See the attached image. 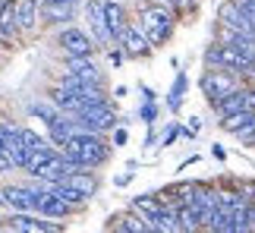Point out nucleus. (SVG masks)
Listing matches in <instances>:
<instances>
[{
    "instance_id": "obj_40",
    "label": "nucleus",
    "mask_w": 255,
    "mask_h": 233,
    "mask_svg": "<svg viewBox=\"0 0 255 233\" xmlns=\"http://www.w3.org/2000/svg\"><path fill=\"white\" fill-rule=\"evenodd\" d=\"M3 139H6V123H0V145H3Z\"/></svg>"
},
{
    "instance_id": "obj_17",
    "label": "nucleus",
    "mask_w": 255,
    "mask_h": 233,
    "mask_svg": "<svg viewBox=\"0 0 255 233\" xmlns=\"http://www.w3.org/2000/svg\"><path fill=\"white\" fill-rule=\"evenodd\" d=\"M148 224H151L154 233H180V215H176L173 208L164 205L158 215H151V218H148Z\"/></svg>"
},
{
    "instance_id": "obj_14",
    "label": "nucleus",
    "mask_w": 255,
    "mask_h": 233,
    "mask_svg": "<svg viewBox=\"0 0 255 233\" xmlns=\"http://www.w3.org/2000/svg\"><path fill=\"white\" fill-rule=\"evenodd\" d=\"M66 73H76V76H79V79H85V82H101V85H104L101 70L95 66L92 54H88V57H66Z\"/></svg>"
},
{
    "instance_id": "obj_20",
    "label": "nucleus",
    "mask_w": 255,
    "mask_h": 233,
    "mask_svg": "<svg viewBox=\"0 0 255 233\" xmlns=\"http://www.w3.org/2000/svg\"><path fill=\"white\" fill-rule=\"evenodd\" d=\"M73 211V205H66L60 196H54V192H44L41 196V205H38V215L44 218H66Z\"/></svg>"
},
{
    "instance_id": "obj_6",
    "label": "nucleus",
    "mask_w": 255,
    "mask_h": 233,
    "mask_svg": "<svg viewBox=\"0 0 255 233\" xmlns=\"http://www.w3.org/2000/svg\"><path fill=\"white\" fill-rule=\"evenodd\" d=\"M57 44L63 47L66 57H88L95 51V38L88 32H82V28H76V25H66L60 32V38H57Z\"/></svg>"
},
{
    "instance_id": "obj_8",
    "label": "nucleus",
    "mask_w": 255,
    "mask_h": 233,
    "mask_svg": "<svg viewBox=\"0 0 255 233\" xmlns=\"http://www.w3.org/2000/svg\"><path fill=\"white\" fill-rule=\"evenodd\" d=\"M41 196H44L41 186H32V189L28 186H6L3 189V199H6V205L13 211H38Z\"/></svg>"
},
{
    "instance_id": "obj_4",
    "label": "nucleus",
    "mask_w": 255,
    "mask_h": 233,
    "mask_svg": "<svg viewBox=\"0 0 255 233\" xmlns=\"http://www.w3.org/2000/svg\"><path fill=\"white\" fill-rule=\"evenodd\" d=\"M252 57L249 54H243L240 47H233V44H221V41H214L205 47V66H221V70H233V73H240V76H246V70H252Z\"/></svg>"
},
{
    "instance_id": "obj_33",
    "label": "nucleus",
    "mask_w": 255,
    "mask_h": 233,
    "mask_svg": "<svg viewBox=\"0 0 255 233\" xmlns=\"http://www.w3.org/2000/svg\"><path fill=\"white\" fill-rule=\"evenodd\" d=\"M135 177V167H126V173H120V177H114V186H126Z\"/></svg>"
},
{
    "instance_id": "obj_32",
    "label": "nucleus",
    "mask_w": 255,
    "mask_h": 233,
    "mask_svg": "<svg viewBox=\"0 0 255 233\" xmlns=\"http://www.w3.org/2000/svg\"><path fill=\"white\" fill-rule=\"evenodd\" d=\"M126 139H129V132H126L123 126H120V129H114V148H123Z\"/></svg>"
},
{
    "instance_id": "obj_39",
    "label": "nucleus",
    "mask_w": 255,
    "mask_h": 233,
    "mask_svg": "<svg viewBox=\"0 0 255 233\" xmlns=\"http://www.w3.org/2000/svg\"><path fill=\"white\" fill-rule=\"evenodd\" d=\"M114 98H126V85H117V89H114Z\"/></svg>"
},
{
    "instance_id": "obj_25",
    "label": "nucleus",
    "mask_w": 255,
    "mask_h": 233,
    "mask_svg": "<svg viewBox=\"0 0 255 233\" xmlns=\"http://www.w3.org/2000/svg\"><path fill=\"white\" fill-rule=\"evenodd\" d=\"M252 114H255V111H237V114L224 116V120H218V123H221V129H224V132H230V135H233V132L240 129V126H246V123H249V116H252Z\"/></svg>"
},
{
    "instance_id": "obj_12",
    "label": "nucleus",
    "mask_w": 255,
    "mask_h": 233,
    "mask_svg": "<svg viewBox=\"0 0 255 233\" xmlns=\"http://www.w3.org/2000/svg\"><path fill=\"white\" fill-rule=\"evenodd\" d=\"M211 108H214V114H218L221 120L230 116V114H237V111H249V85L243 82L237 92H230L227 98H221L218 104H211Z\"/></svg>"
},
{
    "instance_id": "obj_27",
    "label": "nucleus",
    "mask_w": 255,
    "mask_h": 233,
    "mask_svg": "<svg viewBox=\"0 0 255 233\" xmlns=\"http://www.w3.org/2000/svg\"><path fill=\"white\" fill-rule=\"evenodd\" d=\"M19 135H22V142L28 145V151H38V148H44V145H47L44 135H38L35 129H28V126H19Z\"/></svg>"
},
{
    "instance_id": "obj_36",
    "label": "nucleus",
    "mask_w": 255,
    "mask_h": 233,
    "mask_svg": "<svg viewBox=\"0 0 255 233\" xmlns=\"http://www.w3.org/2000/svg\"><path fill=\"white\" fill-rule=\"evenodd\" d=\"M139 89H142V98L145 101H158V92H154V89H148V85H139Z\"/></svg>"
},
{
    "instance_id": "obj_34",
    "label": "nucleus",
    "mask_w": 255,
    "mask_h": 233,
    "mask_svg": "<svg viewBox=\"0 0 255 233\" xmlns=\"http://www.w3.org/2000/svg\"><path fill=\"white\" fill-rule=\"evenodd\" d=\"M9 167H13V161H9V154L3 151V145H0V173H6Z\"/></svg>"
},
{
    "instance_id": "obj_1",
    "label": "nucleus",
    "mask_w": 255,
    "mask_h": 233,
    "mask_svg": "<svg viewBox=\"0 0 255 233\" xmlns=\"http://www.w3.org/2000/svg\"><path fill=\"white\" fill-rule=\"evenodd\" d=\"M63 154L73 158V161H79V164H85L88 170H95V167H101V164H107L111 145H107L104 132H79L63 145Z\"/></svg>"
},
{
    "instance_id": "obj_13",
    "label": "nucleus",
    "mask_w": 255,
    "mask_h": 233,
    "mask_svg": "<svg viewBox=\"0 0 255 233\" xmlns=\"http://www.w3.org/2000/svg\"><path fill=\"white\" fill-rule=\"evenodd\" d=\"M111 230H117V233H148L151 224H148V218H145V215H139V211H129V215L111 218Z\"/></svg>"
},
{
    "instance_id": "obj_35",
    "label": "nucleus",
    "mask_w": 255,
    "mask_h": 233,
    "mask_svg": "<svg viewBox=\"0 0 255 233\" xmlns=\"http://www.w3.org/2000/svg\"><path fill=\"white\" fill-rule=\"evenodd\" d=\"M161 3H167V6H173V9H183V6L195 3V0H161Z\"/></svg>"
},
{
    "instance_id": "obj_2",
    "label": "nucleus",
    "mask_w": 255,
    "mask_h": 233,
    "mask_svg": "<svg viewBox=\"0 0 255 233\" xmlns=\"http://www.w3.org/2000/svg\"><path fill=\"white\" fill-rule=\"evenodd\" d=\"M142 28H145V35H148V41L154 47H161L167 38L173 35V22H176V9L167 6V3H161V0H154L151 6H145L142 9Z\"/></svg>"
},
{
    "instance_id": "obj_24",
    "label": "nucleus",
    "mask_w": 255,
    "mask_h": 233,
    "mask_svg": "<svg viewBox=\"0 0 255 233\" xmlns=\"http://www.w3.org/2000/svg\"><path fill=\"white\" fill-rule=\"evenodd\" d=\"M41 9H44V19L54 22V25L70 22L73 19V3H41Z\"/></svg>"
},
{
    "instance_id": "obj_29",
    "label": "nucleus",
    "mask_w": 255,
    "mask_h": 233,
    "mask_svg": "<svg viewBox=\"0 0 255 233\" xmlns=\"http://www.w3.org/2000/svg\"><path fill=\"white\" fill-rule=\"evenodd\" d=\"M158 114H161L158 101H145L142 108H139V120H142V123H148V126H154V123H158Z\"/></svg>"
},
{
    "instance_id": "obj_26",
    "label": "nucleus",
    "mask_w": 255,
    "mask_h": 233,
    "mask_svg": "<svg viewBox=\"0 0 255 233\" xmlns=\"http://www.w3.org/2000/svg\"><path fill=\"white\" fill-rule=\"evenodd\" d=\"M28 111H32V116H41V120H44L47 126H51V123L57 120V116H60V114H57L60 108H57L54 101H51V104H32V108H28Z\"/></svg>"
},
{
    "instance_id": "obj_21",
    "label": "nucleus",
    "mask_w": 255,
    "mask_h": 233,
    "mask_svg": "<svg viewBox=\"0 0 255 233\" xmlns=\"http://www.w3.org/2000/svg\"><path fill=\"white\" fill-rule=\"evenodd\" d=\"M101 9H104V19H107V25H111L114 38H120V32L126 28V13H123V6L117 3V0H101Z\"/></svg>"
},
{
    "instance_id": "obj_19",
    "label": "nucleus",
    "mask_w": 255,
    "mask_h": 233,
    "mask_svg": "<svg viewBox=\"0 0 255 233\" xmlns=\"http://www.w3.org/2000/svg\"><path fill=\"white\" fill-rule=\"evenodd\" d=\"M167 205L164 202V192H145V196H139V199H132V211H139V215H145V218H151V215H158V211Z\"/></svg>"
},
{
    "instance_id": "obj_23",
    "label": "nucleus",
    "mask_w": 255,
    "mask_h": 233,
    "mask_svg": "<svg viewBox=\"0 0 255 233\" xmlns=\"http://www.w3.org/2000/svg\"><path fill=\"white\" fill-rule=\"evenodd\" d=\"M63 183H66V186H73V189H79L82 196H88V199H92L95 192H98V180L92 177V170H79V173H70V177H66Z\"/></svg>"
},
{
    "instance_id": "obj_30",
    "label": "nucleus",
    "mask_w": 255,
    "mask_h": 233,
    "mask_svg": "<svg viewBox=\"0 0 255 233\" xmlns=\"http://www.w3.org/2000/svg\"><path fill=\"white\" fill-rule=\"evenodd\" d=\"M180 135H183V126L170 123V126H167V132H164V139H161V145H164V148H170V145H173L176 139H180Z\"/></svg>"
},
{
    "instance_id": "obj_31",
    "label": "nucleus",
    "mask_w": 255,
    "mask_h": 233,
    "mask_svg": "<svg viewBox=\"0 0 255 233\" xmlns=\"http://www.w3.org/2000/svg\"><path fill=\"white\" fill-rule=\"evenodd\" d=\"M237 186H240V189H243V192L249 196V202H255V180H240Z\"/></svg>"
},
{
    "instance_id": "obj_11",
    "label": "nucleus",
    "mask_w": 255,
    "mask_h": 233,
    "mask_svg": "<svg viewBox=\"0 0 255 233\" xmlns=\"http://www.w3.org/2000/svg\"><path fill=\"white\" fill-rule=\"evenodd\" d=\"M85 19H88V25H92V32L95 38L101 44H117V38L111 32V25H107V19H104V9H101V0H88V6H85Z\"/></svg>"
},
{
    "instance_id": "obj_16",
    "label": "nucleus",
    "mask_w": 255,
    "mask_h": 233,
    "mask_svg": "<svg viewBox=\"0 0 255 233\" xmlns=\"http://www.w3.org/2000/svg\"><path fill=\"white\" fill-rule=\"evenodd\" d=\"M19 32V16L13 0H0V41H9Z\"/></svg>"
},
{
    "instance_id": "obj_28",
    "label": "nucleus",
    "mask_w": 255,
    "mask_h": 233,
    "mask_svg": "<svg viewBox=\"0 0 255 233\" xmlns=\"http://www.w3.org/2000/svg\"><path fill=\"white\" fill-rule=\"evenodd\" d=\"M240 139V145H249V148H255V114L249 116V123L246 126H240L237 132H233Z\"/></svg>"
},
{
    "instance_id": "obj_3",
    "label": "nucleus",
    "mask_w": 255,
    "mask_h": 233,
    "mask_svg": "<svg viewBox=\"0 0 255 233\" xmlns=\"http://www.w3.org/2000/svg\"><path fill=\"white\" fill-rule=\"evenodd\" d=\"M243 82L246 79H243L240 73L221 70V66H208V70L202 73V79H199V89H202V95H205L208 104H218L221 98H227L230 92H237Z\"/></svg>"
},
{
    "instance_id": "obj_37",
    "label": "nucleus",
    "mask_w": 255,
    "mask_h": 233,
    "mask_svg": "<svg viewBox=\"0 0 255 233\" xmlns=\"http://www.w3.org/2000/svg\"><path fill=\"white\" fill-rule=\"evenodd\" d=\"M211 154L218 161H227V148H224V145H211Z\"/></svg>"
},
{
    "instance_id": "obj_38",
    "label": "nucleus",
    "mask_w": 255,
    "mask_h": 233,
    "mask_svg": "<svg viewBox=\"0 0 255 233\" xmlns=\"http://www.w3.org/2000/svg\"><path fill=\"white\" fill-rule=\"evenodd\" d=\"M189 129H195V132L202 129V120H199V116H189Z\"/></svg>"
},
{
    "instance_id": "obj_18",
    "label": "nucleus",
    "mask_w": 255,
    "mask_h": 233,
    "mask_svg": "<svg viewBox=\"0 0 255 233\" xmlns=\"http://www.w3.org/2000/svg\"><path fill=\"white\" fill-rule=\"evenodd\" d=\"M186 89H189V76L180 70V73H176V79H173V85H170V92H167V111H170V114H180V111H183Z\"/></svg>"
},
{
    "instance_id": "obj_5",
    "label": "nucleus",
    "mask_w": 255,
    "mask_h": 233,
    "mask_svg": "<svg viewBox=\"0 0 255 233\" xmlns=\"http://www.w3.org/2000/svg\"><path fill=\"white\" fill-rule=\"evenodd\" d=\"M73 116L85 132H107V129H114V123H117V114L111 108V101L98 104V108H88L82 114H73Z\"/></svg>"
},
{
    "instance_id": "obj_22",
    "label": "nucleus",
    "mask_w": 255,
    "mask_h": 233,
    "mask_svg": "<svg viewBox=\"0 0 255 233\" xmlns=\"http://www.w3.org/2000/svg\"><path fill=\"white\" fill-rule=\"evenodd\" d=\"M16 16H19V32H32L38 25V0H16Z\"/></svg>"
},
{
    "instance_id": "obj_15",
    "label": "nucleus",
    "mask_w": 255,
    "mask_h": 233,
    "mask_svg": "<svg viewBox=\"0 0 255 233\" xmlns=\"http://www.w3.org/2000/svg\"><path fill=\"white\" fill-rule=\"evenodd\" d=\"M249 205H252V202H249V196H246V192H243L240 186H237V189H221V192H218V208H221V211H227V215L246 211Z\"/></svg>"
},
{
    "instance_id": "obj_9",
    "label": "nucleus",
    "mask_w": 255,
    "mask_h": 233,
    "mask_svg": "<svg viewBox=\"0 0 255 233\" xmlns=\"http://www.w3.org/2000/svg\"><path fill=\"white\" fill-rule=\"evenodd\" d=\"M9 230H19V233H57V230H63V224L41 221L38 211H13V215H9Z\"/></svg>"
},
{
    "instance_id": "obj_7",
    "label": "nucleus",
    "mask_w": 255,
    "mask_h": 233,
    "mask_svg": "<svg viewBox=\"0 0 255 233\" xmlns=\"http://www.w3.org/2000/svg\"><path fill=\"white\" fill-rule=\"evenodd\" d=\"M117 44L126 51V57H145L148 51H154V44L148 41V35H145L142 22H139V25L126 22V28L120 32V38H117Z\"/></svg>"
},
{
    "instance_id": "obj_10",
    "label": "nucleus",
    "mask_w": 255,
    "mask_h": 233,
    "mask_svg": "<svg viewBox=\"0 0 255 233\" xmlns=\"http://www.w3.org/2000/svg\"><path fill=\"white\" fill-rule=\"evenodd\" d=\"M3 151L9 154L13 167H19V170H25V167H28V161H32V151H28V145L22 142V135H19V126H9V123H6Z\"/></svg>"
},
{
    "instance_id": "obj_41",
    "label": "nucleus",
    "mask_w": 255,
    "mask_h": 233,
    "mask_svg": "<svg viewBox=\"0 0 255 233\" xmlns=\"http://www.w3.org/2000/svg\"><path fill=\"white\" fill-rule=\"evenodd\" d=\"M41 3H76V0H41Z\"/></svg>"
}]
</instances>
